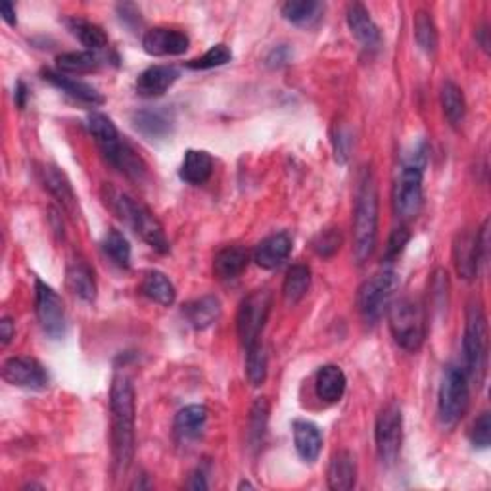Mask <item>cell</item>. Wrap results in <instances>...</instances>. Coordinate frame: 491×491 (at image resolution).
<instances>
[{
	"label": "cell",
	"mask_w": 491,
	"mask_h": 491,
	"mask_svg": "<svg viewBox=\"0 0 491 491\" xmlns=\"http://www.w3.org/2000/svg\"><path fill=\"white\" fill-rule=\"evenodd\" d=\"M112 455L117 474L127 472L134 457V388L125 375H116L110 388Z\"/></svg>",
	"instance_id": "obj_1"
},
{
	"label": "cell",
	"mask_w": 491,
	"mask_h": 491,
	"mask_svg": "<svg viewBox=\"0 0 491 491\" xmlns=\"http://www.w3.org/2000/svg\"><path fill=\"white\" fill-rule=\"evenodd\" d=\"M378 238V186L371 169H365L353 210V257L359 265L371 259Z\"/></svg>",
	"instance_id": "obj_2"
},
{
	"label": "cell",
	"mask_w": 491,
	"mask_h": 491,
	"mask_svg": "<svg viewBox=\"0 0 491 491\" xmlns=\"http://www.w3.org/2000/svg\"><path fill=\"white\" fill-rule=\"evenodd\" d=\"M102 198L106 202V206L110 208L121 221H125L134 233L150 246V248L159 254L169 252V240L166 237V230H163V225L144 203L133 200L131 196L121 193V190H117L112 185L102 186Z\"/></svg>",
	"instance_id": "obj_3"
},
{
	"label": "cell",
	"mask_w": 491,
	"mask_h": 491,
	"mask_svg": "<svg viewBox=\"0 0 491 491\" xmlns=\"http://www.w3.org/2000/svg\"><path fill=\"white\" fill-rule=\"evenodd\" d=\"M426 169V148L418 146L409 154L393 181L392 203L401 221H413L422 210V179Z\"/></svg>",
	"instance_id": "obj_4"
},
{
	"label": "cell",
	"mask_w": 491,
	"mask_h": 491,
	"mask_svg": "<svg viewBox=\"0 0 491 491\" xmlns=\"http://www.w3.org/2000/svg\"><path fill=\"white\" fill-rule=\"evenodd\" d=\"M390 331L395 344L407 351H418L426 340V309L420 299L405 296L388 307Z\"/></svg>",
	"instance_id": "obj_5"
},
{
	"label": "cell",
	"mask_w": 491,
	"mask_h": 491,
	"mask_svg": "<svg viewBox=\"0 0 491 491\" xmlns=\"http://www.w3.org/2000/svg\"><path fill=\"white\" fill-rule=\"evenodd\" d=\"M487 351H489V336H487L486 313L478 299H472L467 307L462 353H465V373L469 378L476 382V386H482V382L486 378Z\"/></svg>",
	"instance_id": "obj_6"
},
{
	"label": "cell",
	"mask_w": 491,
	"mask_h": 491,
	"mask_svg": "<svg viewBox=\"0 0 491 491\" xmlns=\"http://www.w3.org/2000/svg\"><path fill=\"white\" fill-rule=\"evenodd\" d=\"M470 403L469 376L465 368L449 365L442 375V384L438 393V415L444 428H453L465 417Z\"/></svg>",
	"instance_id": "obj_7"
},
{
	"label": "cell",
	"mask_w": 491,
	"mask_h": 491,
	"mask_svg": "<svg viewBox=\"0 0 491 491\" xmlns=\"http://www.w3.org/2000/svg\"><path fill=\"white\" fill-rule=\"evenodd\" d=\"M398 272L392 269H382L371 279H366L357 292V307L365 323L376 324L384 311H388L393 294L398 290Z\"/></svg>",
	"instance_id": "obj_8"
},
{
	"label": "cell",
	"mask_w": 491,
	"mask_h": 491,
	"mask_svg": "<svg viewBox=\"0 0 491 491\" xmlns=\"http://www.w3.org/2000/svg\"><path fill=\"white\" fill-rule=\"evenodd\" d=\"M272 294L269 289H259L242 299L237 315V332L244 349L259 342L265 323L271 315Z\"/></svg>",
	"instance_id": "obj_9"
},
{
	"label": "cell",
	"mask_w": 491,
	"mask_h": 491,
	"mask_svg": "<svg viewBox=\"0 0 491 491\" xmlns=\"http://www.w3.org/2000/svg\"><path fill=\"white\" fill-rule=\"evenodd\" d=\"M375 440L380 461L384 465H393L400 457L403 442V413L401 407L395 401H390L386 407H382V411L378 413Z\"/></svg>",
	"instance_id": "obj_10"
},
{
	"label": "cell",
	"mask_w": 491,
	"mask_h": 491,
	"mask_svg": "<svg viewBox=\"0 0 491 491\" xmlns=\"http://www.w3.org/2000/svg\"><path fill=\"white\" fill-rule=\"evenodd\" d=\"M35 311L40 323V329L52 340H60L65 336L67 319L65 309L60 296L54 292L52 286L43 280H35Z\"/></svg>",
	"instance_id": "obj_11"
},
{
	"label": "cell",
	"mask_w": 491,
	"mask_h": 491,
	"mask_svg": "<svg viewBox=\"0 0 491 491\" xmlns=\"http://www.w3.org/2000/svg\"><path fill=\"white\" fill-rule=\"evenodd\" d=\"M3 378L10 386L45 390L48 386L47 368L33 357H12L3 365Z\"/></svg>",
	"instance_id": "obj_12"
},
{
	"label": "cell",
	"mask_w": 491,
	"mask_h": 491,
	"mask_svg": "<svg viewBox=\"0 0 491 491\" xmlns=\"http://www.w3.org/2000/svg\"><path fill=\"white\" fill-rule=\"evenodd\" d=\"M100 152L112 168H116L121 175H125L131 181L139 183L144 179L148 173L146 161L139 156V152H136V150L127 141H123L121 136L116 142L102 146Z\"/></svg>",
	"instance_id": "obj_13"
},
{
	"label": "cell",
	"mask_w": 491,
	"mask_h": 491,
	"mask_svg": "<svg viewBox=\"0 0 491 491\" xmlns=\"http://www.w3.org/2000/svg\"><path fill=\"white\" fill-rule=\"evenodd\" d=\"M453 259H455V269H457L461 279L474 280L476 277H478V271L482 265L478 233H472V230H462V233H459L455 237Z\"/></svg>",
	"instance_id": "obj_14"
},
{
	"label": "cell",
	"mask_w": 491,
	"mask_h": 491,
	"mask_svg": "<svg viewBox=\"0 0 491 491\" xmlns=\"http://www.w3.org/2000/svg\"><path fill=\"white\" fill-rule=\"evenodd\" d=\"M188 35L168 30V27H154L142 37V48L150 56H179L188 50Z\"/></svg>",
	"instance_id": "obj_15"
},
{
	"label": "cell",
	"mask_w": 491,
	"mask_h": 491,
	"mask_svg": "<svg viewBox=\"0 0 491 491\" xmlns=\"http://www.w3.org/2000/svg\"><path fill=\"white\" fill-rule=\"evenodd\" d=\"M40 177H43L45 188L58 200L62 210L65 213H70L72 217H79L77 196L73 193L70 179H67V175L56 166H43V169H40Z\"/></svg>",
	"instance_id": "obj_16"
},
{
	"label": "cell",
	"mask_w": 491,
	"mask_h": 491,
	"mask_svg": "<svg viewBox=\"0 0 491 491\" xmlns=\"http://www.w3.org/2000/svg\"><path fill=\"white\" fill-rule=\"evenodd\" d=\"M179 79V72L173 65H152L144 70L136 79V92L142 99L163 97Z\"/></svg>",
	"instance_id": "obj_17"
},
{
	"label": "cell",
	"mask_w": 491,
	"mask_h": 491,
	"mask_svg": "<svg viewBox=\"0 0 491 491\" xmlns=\"http://www.w3.org/2000/svg\"><path fill=\"white\" fill-rule=\"evenodd\" d=\"M65 282L70 286V290L83 302H94L97 299V279H94L92 267L85 262L83 257H73L67 263L65 271Z\"/></svg>",
	"instance_id": "obj_18"
},
{
	"label": "cell",
	"mask_w": 491,
	"mask_h": 491,
	"mask_svg": "<svg viewBox=\"0 0 491 491\" xmlns=\"http://www.w3.org/2000/svg\"><path fill=\"white\" fill-rule=\"evenodd\" d=\"M292 254V238L289 233H277L259 242L254 259L262 269H277Z\"/></svg>",
	"instance_id": "obj_19"
},
{
	"label": "cell",
	"mask_w": 491,
	"mask_h": 491,
	"mask_svg": "<svg viewBox=\"0 0 491 491\" xmlns=\"http://www.w3.org/2000/svg\"><path fill=\"white\" fill-rule=\"evenodd\" d=\"M221 311L223 307H221L220 297L202 296L198 299H193V302H188L183 307V315L194 331H206L220 321Z\"/></svg>",
	"instance_id": "obj_20"
},
{
	"label": "cell",
	"mask_w": 491,
	"mask_h": 491,
	"mask_svg": "<svg viewBox=\"0 0 491 491\" xmlns=\"http://www.w3.org/2000/svg\"><path fill=\"white\" fill-rule=\"evenodd\" d=\"M348 27L351 35L356 37L365 48H378L382 40L380 30L363 4L353 3L348 6Z\"/></svg>",
	"instance_id": "obj_21"
},
{
	"label": "cell",
	"mask_w": 491,
	"mask_h": 491,
	"mask_svg": "<svg viewBox=\"0 0 491 491\" xmlns=\"http://www.w3.org/2000/svg\"><path fill=\"white\" fill-rule=\"evenodd\" d=\"M326 482L332 491H349L357 482V461L346 449L336 452L331 459Z\"/></svg>",
	"instance_id": "obj_22"
},
{
	"label": "cell",
	"mask_w": 491,
	"mask_h": 491,
	"mask_svg": "<svg viewBox=\"0 0 491 491\" xmlns=\"http://www.w3.org/2000/svg\"><path fill=\"white\" fill-rule=\"evenodd\" d=\"M43 77H45V81H48L50 85L60 89L62 92L67 94V97H72L79 102H85V104H90V106H102L106 102V99L102 97V94L97 89H94L92 85L85 83V81L72 79V77H67V75L58 73V72H52V70H45Z\"/></svg>",
	"instance_id": "obj_23"
},
{
	"label": "cell",
	"mask_w": 491,
	"mask_h": 491,
	"mask_svg": "<svg viewBox=\"0 0 491 491\" xmlns=\"http://www.w3.org/2000/svg\"><path fill=\"white\" fill-rule=\"evenodd\" d=\"M208 407L206 405H186L175 417V435L181 442H194L206 430L208 422Z\"/></svg>",
	"instance_id": "obj_24"
},
{
	"label": "cell",
	"mask_w": 491,
	"mask_h": 491,
	"mask_svg": "<svg viewBox=\"0 0 491 491\" xmlns=\"http://www.w3.org/2000/svg\"><path fill=\"white\" fill-rule=\"evenodd\" d=\"M173 114L163 108H148V110H139L133 114L134 129L142 133L148 139H163L173 129Z\"/></svg>",
	"instance_id": "obj_25"
},
{
	"label": "cell",
	"mask_w": 491,
	"mask_h": 491,
	"mask_svg": "<svg viewBox=\"0 0 491 491\" xmlns=\"http://www.w3.org/2000/svg\"><path fill=\"white\" fill-rule=\"evenodd\" d=\"M348 378L338 365H324L315 376L317 398L324 403H336L344 398Z\"/></svg>",
	"instance_id": "obj_26"
},
{
	"label": "cell",
	"mask_w": 491,
	"mask_h": 491,
	"mask_svg": "<svg viewBox=\"0 0 491 491\" xmlns=\"http://www.w3.org/2000/svg\"><path fill=\"white\" fill-rule=\"evenodd\" d=\"M248 263V250L240 248V246H227L221 252H217L213 259V272L220 280H235L246 271Z\"/></svg>",
	"instance_id": "obj_27"
},
{
	"label": "cell",
	"mask_w": 491,
	"mask_h": 491,
	"mask_svg": "<svg viewBox=\"0 0 491 491\" xmlns=\"http://www.w3.org/2000/svg\"><path fill=\"white\" fill-rule=\"evenodd\" d=\"M294 445L297 455L307 462L317 461L323 449V434L317 425L309 420H296L292 425Z\"/></svg>",
	"instance_id": "obj_28"
},
{
	"label": "cell",
	"mask_w": 491,
	"mask_h": 491,
	"mask_svg": "<svg viewBox=\"0 0 491 491\" xmlns=\"http://www.w3.org/2000/svg\"><path fill=\"white\" fill-rule=\"evenodd\" d=\"M213 173V158L203 150H188L181 166V179L188 185L200 186L210 181Z\"/></svg>",
	"instance_id": "obj_29"
},
{
	"label": "cell",
	"mask_w": 491,
	"mask_h": 491,
	"mask_svg": "<svg viewBox=\"0 0 491 491\" xmlns=\"http://www.w3.org/2000/svg\"><path fill=\"white\" fill-rule=\"evenodd\" d=\"M141 292L142 296H146L150 302L159 304L163 307H169L175 304V286L173 282L163 275L159 271H148L142 282H141Z\"/></svg>",
	"instance_id": "obj_30"
},
{
	"label": "cell",
	"mask_w": 491,
	"mask_h": 491,
	"mask_svg": "<svg viewBox=\"0 0 491 491\" xmlns=\"http://www.w3.org/2000/svg\"><path fill=\"white\" fill-rule=\"evenodd\" d=\"M102 65V58L97 52H64L56 58V70L64 75H85L97 72Z\"/></svg>",
	"instance_id": "obj_31"
},
{
	"label": "cell",
	"mask_w": 491,
	"mask_h": 491,
	"mask_svg": "<svg viewBox=\"0 0 491 491\" xmlns=\"http://www.w3.org/2000/svg\"><path fill=\"white\" fill-rule=\"evenodd\" d=\"M311 286V269L307 265H294L286 272L282 297L286 306H297L307 296Z\"/></svg>",
	"instance_id": "obj_32"
},
{
	"label": "cell",
	"mask_w": 491,
	"mask_h": 491,
	"mask_svg": "<svg viewBox=\"0 0 491 491\" xmlns=\"http://www.w3.org/2000/svg\"><path fill=\"white\" fill-rule=\"evenodd\" d=\"M440 100L445 119L452 123L453 127H459L467 117V100L465 94H462V89L457 83H453V81H445L442 85Z\"/></svg>",
	"instance_id": "obj_33"
},
{
	"label": "cell",
	"mask_w": 491,
	"mask_h": 491,
	"mask_svg": "<svg viewBox=\"0 0 491 491\" xmlns=\"http://www.w3.org/2000/svg\"><path fill=\"white\" fill-rule=\"evenodd\" d=\"M67 27L79 39V43L87 47V50L90 52H99L108 47V35L97 23L87 22L83 18H72L67 20Z\"/></svg>",
	"instance_id": "obj_34"
},
{
	"label": "cell",
	"mask_w": 491,
	"mask_h": 491,
	"mask_svg": "<svg viewBox=\"0 0 491 491\" xmlns=\"http://www.w3.org/2000/svg\"><path fill=\"white\" fill-rule=\"evenodd\" d=\"M323 10L317 0H289L282 6V16L294 25H311L323 16Z\"/></svg>",
	"instance_id": "obj_35"
},
{
	"label": "cell",
	"mask_w": 491,
	"mask_h": 491,
	"mask_svg": "<svg viewBox=\"0 0 491 491\" xmlns=\"http://www.w3.org/2000/svg\"><path fill=\"white\" fill-rule=\"evenodd\" d=\"M267 422H269V401L267 398H257L250 409V418H248V444L252 449H255V452L265 442Z\"/></svg>",
	"instance_id": "obj_36"
},
{
	"label": "cell",
	"mask_w": 491,
	"mask_h": 491,
	"mask_svg": "<svg viewBox=\"0 0 491 491\" xmlns=\"http://www.w3.org/2000/svg\"><path fill=\"white\" fill-rule=\"evenodd\" d=\"M267 368H269V357L262 342H257L252 348L246 349V376H248L250 384L254 388L265 384Z\"/></svg>",
	"instance_id": "obj_37"
},
{
	"label": "cell",
	"mask_w": 491,
	"mask_h": 491,
	"mask_svg": "<svg viewBox=\"0 0 491 491\" xmlns=\"http://www.w3.org/2000/svg\"><path fill=\"white\" fill-rule=\"evenodd\" d=\"M415 40L420 50H425L426 54H434L438 50V27H435L432 16L425 10H418L415 13Z\"/></svg>",
	"instance_id": "obj_38"
},
{
	"label": "cell",
	"mask_w": 491,
	"mask_h": 491,
	"mask_svg": "<svg viewBox=\"0 0 491 491\" xmlns=\"http://www.w3.org/2000/svg\"><path fill=\"white\" fill-rule=\"evenodd\" d=\"M102 250L108 257L112 259L114 265L121 269H127L131 265V246H129V240L123 237L119 230L116 228L108 230L102 240Z\"/></svg>",
	"instance_id": "obj_39"
},
{
	"label": "cell",
	"mask_w": 491,
	"mask_h": 491,
	"mask_svg": "<svg viewBox=\"0 0 491 491\" xmlns=\"http://www.w3.org/2000/svg\"><path fill=\"white\" fill-rule=\"evenodd\" d=\"M87 127L89 133L94 136V141H97L99 148L116 142L121 136L117 127L114 125V121L104 114H90L87 119Z\"/></svg>",
	"instance_id": "obj_40"
},
{
	"label": "cell",
	"mask_w": 491,
	"mask_h": 491,
	"mask_svg": "<svg viewBox=\"0 0 491 491\" xmlns=\"http://www.w3.org/2000/svg\"><path fill=\"white\" fill-rule=\"evenodd\" d=\"M230 60H233V52H230V48L227 45H213L206 54H202L200 58L190 60L186 64V67H190V70L202 72V70H211V67L225 65Z\"/></svg>",
	"instance_id": "obj_41"
},
{
	"label": "cell",
	"mask_w": 491,
	"mask_h": 491,
	"mask_svg": "<svg viewBox=\"0 0 491 491\" xmlns=\"http://www.w3.org/2000/svg\"><path fill=\"white\" fill-rule=\"evenodd\" d=\"M344 237L340 233V228H326L319 233L313 240V250H315L321 257H332L340 248H342Z\"/></svg>",
	"instance_id": "obj_42"
},
{
	"label": "cell",
	"mask_w": 491,
	"mask_h": 491,
	"mask_svg": "<svg viewBox=\"0 0 491 491\" xmlns=\"http://www.w3.org/2000/svg\"><path fill=\"white\" fill-rule=\"evenodd\" d=\"M470 442L474 447L487 449L491 444V415L484 411L478 418L474 420L470 430Z\"/></svg>",
	"instance_id": "obj_43"
},
{
	"label": "cell",
	"mask_w": 491,
	"mask_h": 491,
	"mask_svg": "<svg viewBox=\"0 0 491 491\" xmlns=\"http://www.w3.org/2000/svg\"><path fill=\"white\" fill-rule=\"evenodd\" d=\"M409 240H411V233H409L407 227H400V228L393 230V233L390 235L388 246H386V255H384L386 263H392L400 257V254L405 250V246L409 244Z\"/></svg>",
	"instance_id": "obj_44"
},
{
	"label": "cell",
	"mask_w": 491,
	"mask_h": 491,
	"mask_svg": "<svg viewBox=\"0 0 491 491\" xmlns=\"http://www.w3.org/2000/svg\"><path fill=\"white\" fill-rule=\"evenodd\" d=\"M13 336H16V324H13L12 319L4 317L3 321H0V344L8 346Z\"/></svg>",
	"instance_id": "obj_45"
},
{
	"label": "cell",
	"mask_w": 491,
	"mask_h": 491,
	"mask_svg": "<svg viewBox=\"0 0 491 491\" xmlns=\"http://www.w3.org/2000/svg\"><path fill=\"white\" fill-rule=\"evenodd\" d=\"M0 16H3V20L13 27L18 23V18H16V6H13L12 3H8V0H4L3 4H0Z\"/></svg>",
	"instance_id": "obj_46"
},
{
	"label": "cell",
	"mask_w": 491,
	"mask_h": 491,
	"mask_svg": "<svg viewBox=\"0 0 491 491\" xmlns=\"http://www.w3.org/2000/svg\"><path fill=\"white\" fill-rule=\"evenodd\" d=\"M188 489H194V491H203L208 489V482H206V476H203L202 470H196L193 476H190V482L186 484Z\"/></svg>",
	"instance_id": "obj_47"
},
{
	"label": "cell",
	"mask_w": 491,
	"mask_h": 491,
	"mask_svg": "<svg viewBox=\"0 0 491 491\" xmlns=\"http://www.w3.org/2000/svg\"><path fill=\"white\" fill-rule=\"evenodd\" d=\"M289 48H284V47H279V48H275V50H272L271 54H269V58H267V64L269 65H272V64H275V60H279L277 62V65H282V64H286V60H289Z\"/></svg>",
	"instance_id": "obj_48"
},
{
	"label": "cell",
	"mask_w": 491,
	"mask_h": 491,
	"mask_svg": "<svg viewBox=\"0 0 491 491\" xmlns=\"http://www.w3.org/2000/svg\"><path fill=\"white\" fill-rule=\"evenodd\" d=\"M13 100H16V106L20 108V110H23L25 102H27V87H25L23 81H18L16 94H13Z\"/></svg>",
	"instance_id": "obj_49"
},
{
	"label": "cell",
	"mask_w": 491,
	"mask_h": 491,
	"mask_svg": "<svg viewBox=\"0 0 491 491\" xmlns=\"http://www.w3.org/2000/svg\"><path fill=\"white\" fill-rule=\"evenodd\" d=\"M476 35H478V43H480V47L486 50V52H489V40H487V27L484 25L482 27V30H478V31H476Z\"/></svg>",
	"instance_id": "obj_50"
},
{
	"label": "cell",
	"mask_w": 491,
	"mask_h": 491,
	"mask_svg": "<svg viewBox=\"0 0 491 491\" xmlns=\"http://www.w3.org/2000/svg\"><path fill=\"white\" fill-rule=\"evenodd\" d=\"M244 487H250V489H252V484H248V482H242L238 489H244Z\"/></svg>",
	"instance_id": "obj_51"
}]
</instances>
